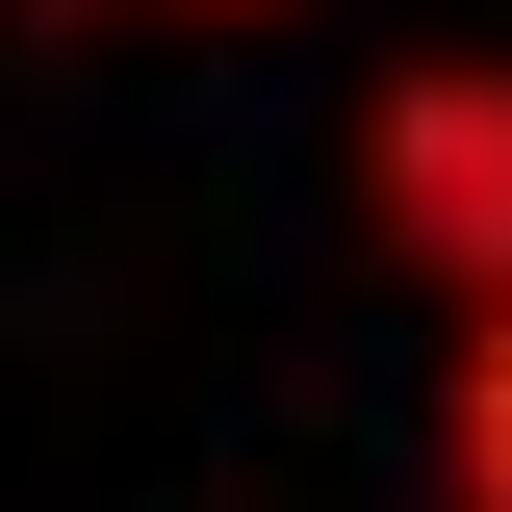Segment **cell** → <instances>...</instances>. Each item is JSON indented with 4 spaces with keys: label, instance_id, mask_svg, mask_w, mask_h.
I'll use <instances>...</instances> for the list:
<instances>
[{
    "label": "cell",
    "instance_id": "obj_1",
    "mask_svg": "<svg viewBox=\"0 0 512 512\" xmlns=\"http://www.w3.org/2000/svg\"><path fill=\"white\" fill-rule=\"evenodd\" d=\"M359 231L436 308H512V52H384L359 77Z\"/></svg>",
    "mask_w": 512,
    "mask_h": 512
},
{
    "label": "cell",
    "instance_id": "obj_2",
    "mask_svg": "<svg viewBox=\"0 0 512 512\" xmlns=\"http://www.w3.org/2000/svg\"><path fill=\"white\" fill-rule=\"evenodd\" d=\"M436 512H512V308H436Z\"/></svg>",
    "mask_w": 512,
    "mask_h": 512
},
{
    "label": "cell",
    "instance_id": "obj_3",
    "mask_svg": "<svg viewBox=\"0 0 512 512\" xmlns=\"http://www.w3.org/2000/svg\"><path fill=\"white\" fill-rule=\"evenodd\" d=\"M154 26H282V0H154Z\"/></svg>",
    "mask_w": 512,
    "mask_h": 512
},
{
    "label": "cell",
    "instance_id": "obj_4",
    "mask_svg": "<svg viewBox=\"0 0 512 512\" xmlns=\"http://www.w3.org/2000/svg\"><path fill=\"white\" fill-rule=\"evenodd\" d=\"M26 26H103V0H26Z\"/></svg>",
    "mask_w": 512,
    "mask_h": 512
}]
</instances>
